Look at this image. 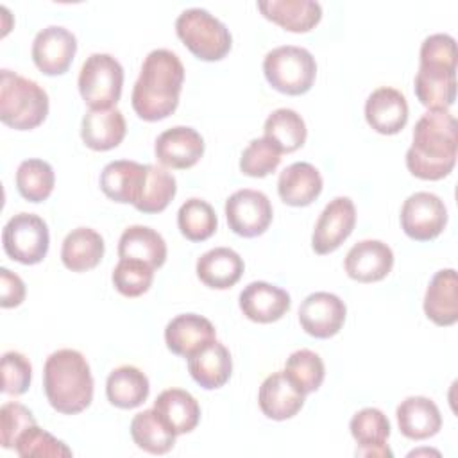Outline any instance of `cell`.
I'll return each instance as SVG.
<instances>
[{"label":"cell","mask_w":458,"mask_h":458,"mask_svg":"<svg viewBox=\"0 0 458 458\" xmlns=\"http://www.w3.org/2000/svg\"><path fill=\"white\" fill-rule=\"evenodd\" d=\"M456 118L447 109L428 111L415 123L413 143L406 150V166L419 179H444L456 163Z\"/></svg>","instance_id":"cell-1"},{"label":"cell","mask_w":458,"mask_h":458,"mask_svg":"<svg viewBox=\"0 0 458 458\" xmlns=\"http://www.w3.org/2000/svg\"><path fill=\"white\" fill-rule=\"evenodd\" d=\"M182 81L184 66L177 54L166 48L148 52L132 88V109L147 122L166 118L179 104Z\"/></svg>","instance_id":"cell-2"},{"label":"cell","mask_w":458,"mask_h":458,"mask_svg":"<svg viewBox=\"0 0 458 458\" xmlns=\"http://www.w3.org/2000/svg\"><path fill=\"white\" fill-rule=\"evenodd\" d=\"M43 388L55 411L75 415L86 410L93 399V377L86 358L75 349L52 352L43 367Z\"/></svg>","instance_id":"cell-3"},{"label":"cell","mask_w":458,"mask_h":458,"mask_svg":"<svg viewBox=\"0 0 458 458\" xmlns=\"http://www.w3.org/2000/svg\"><path fill=\"white\" fill-rule=\"evenodd\" d=\"M48 114V95L34 81L11 70L0 72V120L18 131L38 127Z\"/></svg>","instance_id":"cell-4"},{"label":"cell","mask_w":458,"mask_h":458,"mask_svg":"<svg viewBox=\"0 0 458 458\" xmlns=\"http://www.w3.org/2000/svg\"><path fill=\"white\" fill-rule=\"evenodd\" d=\"M175 32L188 50L202 61H218L231 50L229 29L200 7L184 9L175 20Z\"/></svg>","instance_id":"cell-5"},{"label":"cell","mask_w":458,"mask_h":458,"mask_svg":"<svg viewBox=\"0 0 458 458\" xmlns=\"http://www.w3.org/2000/svg\"><path fill=\"white\" fill-rule=\"evenodd\" d=\"M263 73L274 89L286 95H302L315 82L317 63L310 50L283 45L265 55Z\"/></svg>","instance_id":"cell-6"},{"label":"cell","mask_w":458,"mask_h":458,"mask_svg":"<svg viewBox=\"0 0 458 458\" xmlns=\"http://www.w3.org/2000/svg\"><path fill=\"white\" fill-rule=\"evenodd\" d=\"M123 68L109 54H91L81 66L79 91L91 109H111L120 100Z\"/></svg>","instance_id":"cell-7"},{"label":"cell","mask_w":458,"mask_h":458,"mask_svg":"<svg viewBox=\"0 0 458 458\" xmlns=\"http://www.w3.org/2000/svg\"><path fill=\"white\" fill-rule=\"evenodd\" d=\"M47 222L34 213H18L7 220L2 231V245L5 254L23 265L39 263L48 252Z\"/></svg>","instance_id":"cell-8"},{"label":"cell","mask_w":458,"mask_h":458,"mask_svg":"<svg viewBox=\"0 0 458 458\" xmlns=\"http://www.w3.org/2000/svg\"><path fill=\"white\" fill-rule=\"evenodd\" d=\"M447 224L444 200L429 191L411 193L401 208V227L411 240L429 242L437 238Z\"/></svg>","instance_id":"cell-9"},{"label":"cell","mask_w":458,"mask_h":458,"mask_svg":"<svg viewBox=\"0 0 458 458\" xmlns=\"http://www.w3.org/2000/svg\"><path fill=\"white\" fill-rule=\"evenodd\" d=\"M227 224L238 236L263 234L272 222V204L263 191L243 188L225 200Z\"/></svg>","instance_id":"cell-10"},{"label":"cell","mask_w":458,"mask_h":458,"mask_svg":"<svg viewBox=\"0 0 458 458\" xmlns=\"http://www.w3.org/2000/svg\"><path fill=\"white\" fill-rule=\"evenodd\" d=\"M356 224V208L349 197L333 199L320 213L313 236L311 247L317 254H329L336 250L352 233Z\"/></svg>","instance_id":"cell-11"},{"label":"cell","mask_w":458,"mask_h":458,"mask_svg":"<svg viewBox=\"0 0 458 458\" xmlns=\"http://www.w3.org/2000/svg\"><path fill=\"white\" fill-rule=\"evenodd\" d=\"M77 52L75 36L61 27L48 25L39 30L32 41V59L34 64L45 75H61L64 73Z\"/></svg>","instance_id":"cell-12"},{"label":"cell","mask_w":458,"mask_h":458,"mask_svg":"<svg viewBox=\"0 0 458 458\" xmlns=\"http://www.w3.org/2000/svg\"><path fill=\"white\" fill-rule=\"evenodd\" d=\"M345 313L347 308L338 295L315 292L301 302L299 322L308 335L315 338H329L342 329Z\"/></svg>","instance_id":"cell-13"},{"label":"cell","mask_w":458,"mask_h":458,"mask_svg":"<svg viewBox=\"0 0 458 458\" xmlns=\"http://www.w3.org/2000/svg\"><path fill=\"white\" fill-rule=\"evenodd\" d=\"M415 97L429 111H444L456 100V66L420 63L413 81Z\"/></svg>","instance_id":"cell-14"},{"label":"cell","mask_w":458,"mask_h":458,"mask_svg":"<svg viewBox=\"0 0 458 458\" xmlns=\"http://www.w3.org/2000/svg\"><path fill=\"white\" fill-rule=\"evenodd\" d=\"M154 152L161 165L182 170L193 166L202 157L204 140L193 127L177 125L157 136Z\"/></svg>","instance_id":"cell-15"},{"label":"cell","mask_w":458,"mask_h":458,"mask_svg":"<svg viewBox=\"0 0 458 458\" xmlns=\"http://www.w3.org/2000/svg\"><path fill=\"white\" fill-rule=\"evenodd\" d=\"M344 267L347 276L354 281H381L394 267V252L379 240H361L349 249Z\"/></svg>","instance_id":"cell-16"},{"label":"cell","mask_w":458,"mask_h":458,"mask_svg":"<svg viewBox=\"0 0 458 458\" xmlns=\"http://www.w3.org/2000/svg\"><path fill=\"white\" fill-rule=\"evenodd\" d=\"M365 118L379 134H397L408 122L406 97L390 86L374 89L365 102Z\"/></svg>","instance_id":"cell-17"},{"label":"cell","mask_w":458,"mask_h":458,"mask_svg":"<svg viewBox=\"0 0 458 458\" xmlns=\"http://www.w3.org/2000/svg\"><path fill=\"white\" fill-rule=\"evenodd\" d=\"M240 310L252 322H276L290 310V295L276 284L254 281L242 290Z\"/></svg>","instance_id":"cell-18"},{"label":"cell","mask_w":458,"mask_h":458,"mask_svg":"<svg viewBox=\"0 0 458 458\" xmlns=\"http://www.w3.org/2000/svg\"><path fill=\"white\" fill-rule=\"evenodd\" d=\"M215 340L213 324L197 313H182L174 317L165 327L166 347L177 354L190 358L204 345Z\"/></svg>","instance_id":"cell-19"},{"label":"cell","mask_w":458,"mask_h":458,"mask_svg":"<svg viewBox=\"0 0 458 458\" xmlns=\"http://www.w3.org/2000/svg\"><path fill=\"white\" fill-rule=\"evenodd\" d=\"M302 394L284 374V370L270 374L259 386L258 403L261 411L274 420H286L299 413L304 404Z\"/></svg>","instance_id":"cell-20"},{"label":"cell","mask_w":458,"mask_h":458,"mask_svg":"<svg viewBox=\"0 0 458 458\" xmlns=\"http://www.w3.org/2000/svg\"><path fill=\"white\" fill-rule=\"evenodd\" d=\"M424 313L437 326H453L458 320V277L454 268L438 270L424 295Z\"/></svg>","instance_id":"cell-21"},{"label":"cell","mask_w":458,"mask_h":458,"mask_svg":"<svg viewBox=\"0 0 458 458\" xmlns=\"http://www.w3.org/2000/svg\"><path fill=\"white\" fill-rule=\"evenodd\" d=\"M147 175V165L129 159L111 161L100 174L102 191L114 202L136 204Z\"/></svg>","instance_id":"cell-22"},{"label":"cell","mask_w":458,"mask_h":458,"mask_svg":"<svg viewBox=\"0 0 458 458\" xmlns=\"http://www.w3.org/2000/svg\"><path fill=\"white\" fill-rule=\"evenodd\" d=\"M351 435L358 442V456L383 458L392 456V451L386 445L390 435V422L386 415L377 408H363L351 419Z\"/></svg>","instance_id":"cell-23"},{"label":"cell","mask_w":458,"mask_h":458,"mask_svg":"<svg viewBox=\"0 0 458 458\" xmlns=\"http://www.w3.org/2000/svg\"><path fill=\"white\" fill-rule=\"evenodd\" d=\"M395 415L401 433L411 440L429 438L442 428V415L438 406L424 395H411L401 401Z\"/></svg>","instance_id":"cell-24"},{"label":"cell","mask_w":458,"mask_h":458,"mask_svg":"<svg viewBox=\"0 0 458 458\" xmlns=\"http://www.w3.org/2000/svg\"><path fill=\"white\" fill-rule=\"evenodd\" d=\"M188 370L191 377L206 390L224 386L233 372L229 349L215 338L188 358Z\"/></svg>","instance_id":"cell-25"},{"label":"cell","mask_w":458,"mask_h":458,"mask_svg":"<svg viewBox=\"0 0 458 458\" xmlns=\"http://www.w3.org/2000/svg\"><path fill=\"white\" fill-rule=\"evenodd\" d=\"M127 125L120 109H89L81 123V138L91 150H111L125 136Z\"/></svg>","instance_id":"cell-26"},{"label":"cell","mask_w":458,"mask_h":458,"mask_svg":"<svg viewBox=\"0 0 458 458\" xmlns=\"http://www.w3.org/2000/svg\"><path fill=\"white\" fill-rule=\"evenodd\" d=\"M258 9L290 32H308L322 18V7L315 0H261Z\"/></svg>","instance_id":"cell-27"},{"label":"cell","mask_w":458,"mask_h":458,"mask_svg":"<svg viewBox=\"0 0 458 458\" xmlns=\"http://www.w3.org/2000/svg\"><path fill=\"white\" fill-rule=\"evenodd\" d=\"M322 191V177L318 170L306 161L286 166L277 179V193L288 206H308Z\"/></svg>","instance_id":"cell-28"},{"label":"cell","mask_w":458,"mask_h":458,"mask_svg":"<svg viewBox=\"0 0 458 458\" xmlns=\"http://www.w3.org/2000/svg\"><path fill=\"white\" fill-rule=\"evenodd\" d=\"M243 259L229 247H215L197 259L199 279L216 290H225L236 284L243 274Z\"/></svg>","instance_id":"cell-29"},{"label":"cell","mask_w":458,"mask_h":458,"mask_svg":"<svg viewBox=\"0 0 458 458\" xmlns=\"http://www.w3.org/2000/svg\"><path fill=\"white\" fill-rule=\"evenodd\" d=\"M154 410L175 435L190 433L200 419L199 403L182 388L163 390L154 401Z\"/></svg>","instance_id":"cell-30"},{"label":"cell","mask_w":458,"mask_h":458,"mask_svg":"<svg viewBox=\"0 0 458 458\" xmlns=\"http://www.w3.org/2000/svg\"><path fill=\"white\" fill-rule=\"evenodd\" d=\"M118 256L120 259H138L159 268L166 259V243L157 231L147 225H131L120 236Z\"/></svg>","instance_id":"cell-31"},{"label":"cell","mask_w":458,"mask_h":458,"mask_svg":"<svg viewBox=\"0 0 458 458\" xmlns=\"http://www.w3.org/2000/svg\"><path fill=\"white\" fill-rule=\"evenodd\" d=\"M104 256V238L91 227H77L66 234L61 247V259L72 272L95 268Z\"/></svg>","instance_id":"cell-32"},{"label":"cell","mask_w":458,"mask_h":458,"mask_svg":"<svg viewBox=\"0 0 458 458\" xmlns=\"http://www.w3.org/2000/svg\"><path fill=\"white\" fill-rule=\"evenodd\" d=\"M148 377L132 365L114 369L106 381V395L113 406L131 410L148 397Z\"/></svg>","instance_id":"cell-33"},{"label":"cell","mask_w":458,"mask_h":458,"mask_svg":"<svg viewBox=\"0 0 458 458\" xmlns=\"http://www.w3.org/2000/svg\"><path fill=\"white\" fill-rule=\"evenodd\" d=\"M131 437L140 449L150 454H165L174 447L177 435L152 408L134 415L131 420Z\"/></svg>","instance_id":"cell-34"},{"label":"cell","mask_w":458,"mask_h":458,"mask_svg":"<svg viewBox=\"0 0 458 458\" xmlns=\"http://www.w3.org/2000/svg\"><path fill=\"white\" fill-rule=\"evenodd\" d=\"M265 138H268L281 152H293L306 141V123L302 116L288 107H279L265 120Z\"/></svg>","instance_id":"cell-35"},{"label":"cell","mask_w":458,"mask_h":458,"mask_svg":"<svg viewBox=\"0 0 458 458\" xmlns=\"http://www.w3.org/2000/svg\"><path fill=\"white\" fill-rule=\"evenodd\" d=\"M54 170L43 159H25L16 170V188L29 202L47 200L54 190Z\"/></svg>","instance_id":"cell-36"},{"label":"cell","mask_w":458,"mask_h":458,"mask_svg":"<svg viewBox=\"0 0 458 458\" xmlns=\"http://www.w3.org/2000/svg\"><path fill=\"white\" fill-rule=\"evenodd\" d=\"M175 191L177 184L172 174L159 166L147 165L145 182L134 208L141 213H159L170 204V200L175 197Z\"/></svg>","instance_id":"cell-37"},{"label":"cell","mask_w":458,"mask_h":458,"mask_svg":"<svg viewBox=\"0 0 458 458\" xmlns=\"http://www.w3.org/2000/svg\"><path fill=\"white\" fill-rule=\"evenodd\" d=\"M216 213L202 199H188L177 211L181 234L190 242H204L216 231Z\"/></svg>","instance_id":"cell-38"},{"label":"cell","mask_w":458,"mask_h":458,"mask_svg":"<svg viewBox=\"0 0 458 458\" xmlns=\"http://www.w3.org/2000/svg\"><path fill=\"white\" fill-rule=\"evenodd\" d=\"M284 374L302 394H310L322 385L326 369L322 358L317 352L310 349H299L288 356Z\"/></svg>","instance_id":"cell-39"},{"label":"cell","mask_w":458,"mask_h":458,"mask_svg":"<svg viewBox=\"0 0 458 458\" xmlns=\"http://www.w3.org/2000/svg\"><path fill=\"white\" fill-rule=\"evenodd\" d=\"M281 150L268 138L252 140L242 152L240 170L249 177H265L281 163Z\"/></svg>","instance_id":"cell-40"},{"label":"cell","mask_w":458,"mask_h":458,"mask_svg":"<svg viewBox=\"0 0 458 458\" xmlns=\"http://www.w3.org/2000/svg\"><path fill=\"white\" fill-rule=\"evenodd\" d=\"M14 451L21 458H30V456H52V458H61V456H72V449L57 440L54 435L48 431L41 429L38 424H32L27 428L16 440Z\"/></svg>","instance_id":"cell-41"},{"label":"cell","mask_w":458,"mask_h":458,"mask_svg":"<svg viewBox=\"0 0 458 458\" xmlns=\"http://www.w3.org/2000/svg\"><path fill=\"white\" fill-rule=\"evenodd\" d=\"M154 270L156 268L138 259H120L113 270V284L122 295L138 297L150 288Z\"/></svg>","instance_id":"cell-42"},{"label":"cell","mask_w":458,"mask_h":458,"mask_svg":"<svg viewBox=\"0 0 458 458\" xmlns=\"http://www.w3.org/2000/svg\"><path fill=\"white\" fill-rule=\"evenodd\" d=\"M32 376L30 361L18 351H7L2 356V392L7 395H21L29 390Z\"/></svg>","instance_id":"cell-43"},{"label":"cell","mask_w":458,"mask_h":458,"mask_svg":"<svg viewBox=\"0 0 458 458\" xmlns=\"http://www.w3.org/2000/svg\"><path fill=\"white\" fill-rule=\"evenodd\" d=\"M36 424V419L29 408L20 403H5L0 408V438L5 449H14L18 437Z\"/></svg>","instance_id":"cell-44"},{"label":"cell","mask_w":458,"mask_h":458,"mask_svg":"<svg viewBox=\"0 0 458 458\" xmlns=\"http://www.w3.org/2000/svg\"><path fill=\"white\" fill-rule=\"evenodd\" d=\"M0 284H2L0 286V290H2L0 306L2 308H14V306L21 304V301L25 299V284L20 279V276H16L9 268L2 267L0 268Z\"/></svg>","instance_id":"cell-45"}]
</instances>
